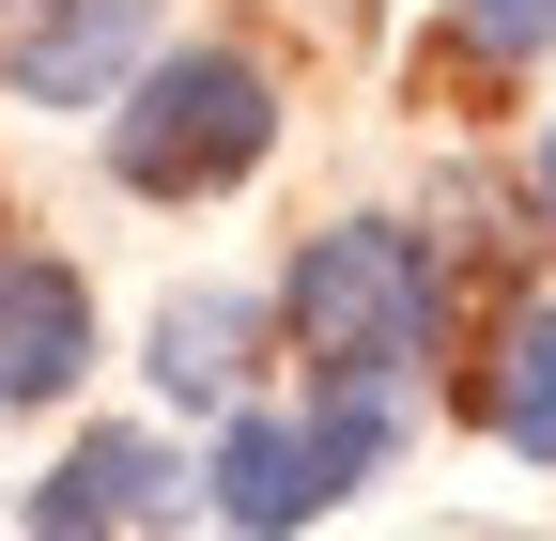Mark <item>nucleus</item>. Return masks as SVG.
Returning a JSON list of instances; mask_svg holds the SVG:
<instances>
[{"mask_svg": "<svg viewBox=\"0 0 556 541\" xmlns=\"http://www.w3.org/2000/svg\"><path fill=\"white\" fill-rule=\"evenodd\" d=\"M170 511H186V480H170L155 433H78V449L31 480V526H47V541H62V526H170Z\"/></svg>", "mask_w": 556, "mask_h": 541, "instance_id": "nucleus-5", "label": "nucleus"}, {"mask_svg": "<svg viewBox=\"0 0 556 541\" xmlns=\"http://www.w3.org/2000/svg\"><path fill=\"white\" fill-rule=\"evenodd\" d=\"M495 433H510L526 464H556V310L510 325V356H495Z\"/></svg>", "mask_w": 556, "mask_h": 541, "instance_id": "nucleus-8", "label": "nucleus"}, {"mask_svg": "<svg viewBox=\"0 0 556 541\" xmlns=\"http://www.w3.org/2000/svg\"><path fill=\"white\" fill-rule=\"evenodd\" d=\"M155 387L170 402H232L248 387V294H170L155 310Z\"/></svg>", "mask_w": 556, "mask_h": 541, "instance_id": "nucleus-7", "label": "nucleus"}, {"mask_svg": "<svg viewBox=\"0 0 556 541\" xmlns=\"http://www.w3.org/2000/svg\"><path fill=\"white\" fill-rule=\"evenodd\" d=\"M139 32H155V0H31L16 47H0V78L31 109H109L139 78Z\"/></svg>", "mask_w": 556, "mask_h": 541, "instance_id": "nucleus-3", "label": "nucleus"}, {"mask_svg": "<svg viewBox=\"0 0 556 541\" xmlns=\"http://www.w3.org/2000/svg\"><path fill=\"white\" fill-rule=\"evenodd\" d=\"M278 310H294V341H309L325 372L402 387L417 356H433V325H448V263L417 248L402 217H340V232H309V248H294Z\"/></svg>", "mask_w": 556, "mask_h": 541, "instance_id": "nucleus-2", "label": "nucleus"}, {"mask_svg": "<svg viewBox=\"0 0 556 541\" xmlns=\"http://www.w3.org/2000/svg\"><path fill=\"white\" fill-rule=\"evenodd\" d=\"M325 495H356V480L325 464L309 418H232V433H217V511H232V526H309Z\"/></svg>", "mask_w": 556, "mask_h": 541, "instance_id": "nucleus-6", "label": "nucleus"}, {"mask_svg": "<svg viewBox=\"0 0 556 541\" xmlns=\"http://www.w3.org/2000/svg\"><path fill=\"white\" fill-rule=\"evenodd\" d=\"M78 372H93V294H78V263L0 248V402H62Z\"/></svg>", "mask_w": 556, "mask_h": 541, "instance_id": "nucleus-4", "label": "nucleus"}, {"mask_svg": "<svg viewBox=\"0 0 556 541\" xmlns=\"http://www.w3.org/2000/svg\"><path fill=\"white\" fill-rule=\"evenodd\" d=\"M263 140H278V78L248 47H170V62H139L124 109H109V171L139 201H217V186L263 171Z\"/></svg>", "mask_w": 556, "mask_h": 541, "instance_id": "nucleus-1", "label": "nucleus"}, {"mask_svg": "<svg viewBox=\"0 0 556 541\" xmlns=\"http://www.w3.org/2000/svg\"><path fill=\"white\" fill-rule=\"evenodd\" d=\"M541 217H556V124H541Z\"/></svg>", "mask_w": 556, "mask_h": 541, "instance_id": "nucleus-10", "label": "nucleus"}, {"mask_svg": "<svg viewBox=\"0 0 556 541\" xmlns=\"http://www.w3.org/2000/svg\"><path fill=\"white\" fill-rule=\"evenodd\" d=\"M464 16H479V47H510V62L556 47V0H464Z\"/></svg>", "mask_w": 556, "mask_h": 541, "instance_id": "nucleus-9", "label": "nucleus"}]
</instances>
